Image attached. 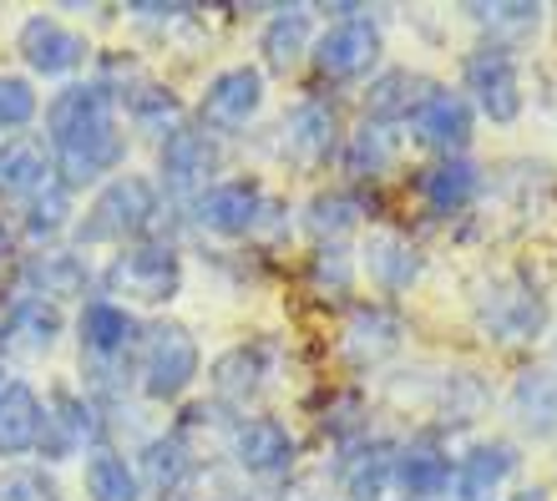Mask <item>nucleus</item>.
Listing matches in <instances>:
<instances>
[{
    "label": "nucleus",
    "instance_id": "nucleus-16",
    "mask_svg": "<svg viewBox=\"0 0 557 501\" xmlns=\"http://www.w3.org/2000/svg\"><path fill=\"white\" fill-rule=\"evenodd\" d=\"M76 329H82V350L91 354V360H117V354H127L137 345V320L127 304H117V299H91L87 310H82V320H76Z\"/></svg>",
    "mask_w": 557,
    "mask_h": 501
},
{
    "label": "nucleus",
    "instance_id": "nucleus-8",
    "mask_svg": "<svg viewBox=\"0 0 557 501\" xmlns=\"http://www.w3.org/2000/svg\"><path fill=\"white\" fill-rule=\"evenodd\" d=\"M264 213V188L253 177H228V183H213L193 198V218L203 234L219 238H244Z\"/></svg>",
    "mask_w": 557,
    "mask_h": 501
},
{
    "label": "nucleus",
    "instance_id": "nucleus-2",
    "mask_svg": "<svg viewBox=\"0 0 557 501\" xmlns=\"http://www.w3.org/2000/svg\"><path fill=\"white\" fill-rule=\"evenodd\" d=\"M158 213V188L143 173H117L91 198L87 218L76 223V243H127Z\"/></svg>",
    "mask_w": 557,
    "mask_h": 501
},
{
    "label": "nucleus",
    "instance_id": "nucleus-40",
    "mask_svg": "<svg viewBox=\"0 0 557 501\" xmlns=\"http://www.w3.org/2000/svg\"><path fill=\"white\" fill-rule=\"evenodd\" d=\"M133 15H147V21H177V15H188L193 5H147V0H137V5H127Z\"/></svg>",
    "mask_w": 557,
    "mask_h": 501
},
{
    "label": "nucleus",
    "instance_id": "nucleus-4",
    "mask_svg": "<svg viewBox=\"0 0 557 501\" xmlns=\"http://www.w3.org/2000/svg\"><path fill=\"white\" fill-rule=\"evenodd\" d=\"M198 365H203V350H198V339L188 335L183 325H158L147 329L143 339V390L147 400H177L198 380Z\"/></svg>",
    "mask_w": 557,
    "mask_h": 501
},
{
    "label": "nucleus",
    "instance_id": "nucleus-38",
    "mask_svg": "<svg viewBox=\"0 0 557 501\" xmlns=\"http://www.w3.org/2000/svg\"><path fill=\"white\" fill-rule=\"evenodd\" d=\"M360 223V203H355L350 192H324V198H314V208H309V228L314 234H345V228H355Z\"/></svg>",
    "mask_w": 557,
    "mask_h": 501
},
{
    "label": "nucleus",
    "instance_id": "nucleus-17",
    "mask_svg": "<svg viewBox=\"0 0 557 501\" xmlns=\"http://www.w3.org/2000/svg\"><path fill=\"white\" fill-rule=\"evenodd\" d=\"M91 436H97L91 405L82 396H72V390H57V396H51V405H46V426H41L36 451H41V456H51V461H66V456H76Z\"/></svg>",
    "mask_w": 557,
    "mask_h": 501
},
{
    "label": "nucleus",
    "instance_id": "nucleus-9",
    "mask_svg": "<svg viewBox=\"0 0 557 501\" xmlns=\"http://www.w3.org/2000/svg\"><path fill=\"white\" fill-rule=\"evenodd\" d=\"M381 57V30L370 26L366 15H345L314 41V66L335 82H350V76H366Z\"/></svg>",
    "mask_w": 557,
    "mask_h": 501
},
{
    "label": "nucleus",
    "instance_id": "nucleus-14",
    "mask_svg": "<svg viewBox=\"0 0 557 501\" xmlns=\"http://www.w3.org/2000/svg\"><path fill=\"white\" fill-rule=\"evenodd\" d=\"M87 284H91V268L66 249L30 253L26 264H21V299H46V304H57V299L87 295Z\"/></svg>",
    "mask_w": 557,
    "mask_h": 501
},
{
    "label": "nucleus",
    "instance_id": "nucleus-20",
    "mask_svg": "<svg viewBox=\"0 0 557 501\" xmlns=\"http://www.w3.org/2000/svg\"><path fill=\"white\" fill-rule=\"evenodd\" d=\"M512 472H517L512 446H502V441L476 446V451H467L461 466L451 472V491H456V501H492Z\"/></svg>",
    "mask_w": 557,
    "mask_h": 501
},
{
    "label": "nucleus",
    "instance_id": "nucleus-28",
    "mask_svg": "<svg viewBox=\"0 0 557 501\" xmlns=\"http://www.w3.org/2000/svg\"><path fill=\"white\" fill-rule=\"evenodd\" d=\"M512 411L532 436H557V375L553 370H528L517 380Z\"/></svg>",
    "mask_w": 557,
    "mask_h": 501
},
{
    "label": "nucleus",
    "instance_id": "nucleus-3",
    "mask_svg": "<svg viewBox=\"0 0 557 501\" xmlns=\"http://www.w3.org/2000/svg\"><path fill=\"white\" fill-rule=\"evenodd\" d=\"M107 289L137 304H168L183 289V259L168 243H127L107 264Z\"/></svg>",
    "mask_w": 557,
    "mask_h": 501
},
{
    "label": "nucleus",
    "instance_id": "nucleus-18",
    "mask_svg": "<svg viewBox=\"0 0 557 501\" xmlns=\"http://www.w3.org/2000/svg\"><path fill=\"white\" fill-rule=\"evenodd\" d=\"M46 426V405L26 380L0 385V456H26L36 451Z\"/></svg>",
    "mask_w": 557,
    "mask_h": 501
},
{
    "label": "nucleus",
    "instance_id": "nucleus-26",
    "mask_svg": "<svg viewBox=\"0 0 557 501\" xmlns=\"http://www.w3.org/2000/svg\"><path fill=\"white\" fill-rule=\"evenodd\" d=\"M366 268L381 289L396 295V289H411V284L421 279V253L396 234H375L370 238V249H366Z\"/></svg>",
    "mask_w": 557,
    "mask_h": 501
},
{
    "label": "nucleus",
    "instance_id": "nucleus-22",
    "mask_svg": "<svg viewBox=\"0 0 557 501\" xmlns=\"http://www.w3.org/2000/svg\"><path fill=\"white\" fill-rule=\"evenodd\" d=\"M476 192H482V173L467 158H446V163L421 173V198L431 213H461L476 203Z\"/></svg>",
    "mask_w": 557,
    "mask_h": 501
},
{
    "label": "nucleus",
    "instance_id": "nucleus-24",
    "mask_svg": "<svg viewBox=\"0 0 557 501\" xmlns=\"http://www.w3.org/2000/svg\"><path fill=\"white\" fill-rule=\"evenodd\" d=\"M396 481L411 501H436L451 491V461L436 446H411L396 456Z\"/></svg>",
    "mask_w": 557,
    "mask_h": 501
},
{
    "label": "nucleus",
    "instance_id": "nucleus-37",
    "mask_svg": "<svg viewBox=\"0 0 557 501\" xmlns=\"http://www.w3.org/2000/svg\"><path fill=\"white\" fill-rule=\"evenodd\" d=\"M385 163H391V137L381 127H360L350 137V148H345V167L355 177H375V173H385Z\"/></svg>",
    "mask_w": 557,
    "mask_h": 501
},
{
    "label": "nucleus",
    "instance_id": "nucleus-21",
    "mask_svg": "<svg viewBox=\"0 0 557 501\" xmlns=\"http://www.w3.org/2000/svg\"><path fill=\"white\" fill-rule=\"evenodd\" d=\"M51 148H46L41 137H26L15 133L0 142V192H21V198H30V192H41L46 183H51Z\"/></svg>",
    "mask_w": 557,
    "mask_h": 501
},
{
    "label": "nucleus",
    "instance_id": "nucleus-35",
    "mask_svg": "<svg viewBox=\"0 0 557 501\" xmlns=\"http://www.w3.org/2000/svg\"><path fill=\"white\" fill-rule=\"evenodd\" d=\"M177 97L162 87H137L133 97H127V117L137 122V127H152V133H173L177 127Z\"/></svg>",
    "mask_w": 557,
    "mask_h": 501
},
{
    "label": "nucleus",
    "instance_id": "nucleus-27",
    "mask_svg": "<svg viewBox=\"0 0 557 501\" xmlns=\"http://www.w3.org/2000/svg\"><path fill=\"white\" fill-rule=\"evenodd\" d=\"M431 91V82L416 72H385L381 82H370L366 91V112L370 122L381 127V122H400V117H411L416 107H421V97Z\"/></svg>",
    "mask_w": 557,
    "mask_h": 501
},
{
    "label": "nucleus",
    "instance_id": "nucleus-25",
    "mask_svg": "<svg viewBox=\"0 0 557 501\" xmlns=\"http://www.w3.org/2000/svg\"><path fill=\"white\" fill-rule=\"evenodd\" d=\"M284 137H289V152L305 158V163H324L335 152V112L320 102H299L284 117Z\"/></svg>",
    "mask_w": 557,
    "mask_h": 501
},
{
    "label": "nucleus",
    "instance_id": "nucleus-7",
    "mask_svg": "<svg viewBox=\"0 0 557 501\" xmlns=\"http://www.w3.org/2000/svg\"><path fill=\"white\" fill-rule=\"evenodd\" d=\"M15 51L36 76H66L87 61V36H76L57 15H26L15 30Z\"/></svg>",
    "mask_w": 557,
    "mask_h": 501
},
{
    "label": "nucleus",
    "instance_id": "nucleus-12",
    "mask_svg": "<svg viewBox=\"0 0 557 501\" xmlns=\"http://www.w3.org/2000/svg\"><path fill=\"white\" fill-rule=\"evenodd\" d=\"M406 122H411V133H416V142H421V148L461 152L471 142V102L461 97V91L431 87L421 97V107H416Z\"/></svg>",
    "mask_w": 557,
    "mask_h": 501
},
{
    "label": "nucleus",
    "instance_id": "nucleus-41",
    "mask_svg": "<svg viewBox=\"0 0 557 501\" xmlns=\"http://www.w3.org/2000/svg\"><path fill=\"white\" fill-rule=\"evenodd\" d=\"M5 253H11V234H5V223H0V264H5Z\"/></svg>",
    "mask_w": 557,
    "mask_h": 501
},
{
    "label": "nucleus",
    "instance_id": "nucleus-15",
    "mask_svg": "<svg viewBox=\"0 0 557 501\" xmlns=\"http://www.w3.org/2000/svg\"><path fill=\"white\" fill-rule=\"evenodd\" d=\"M208 173H219V142L203 127H183L177 122L173 133L162 137V177L188 192V188H203Z\"/></svg>",
    "mask_w": 557,
    "mask_h": 501
},
{
    "label": "nucleus",
    "instance_id": "nucleus-11",
    "mask_svg": "<svg viewBox=\"0 0 557 501\" xmlns=\"http://www.w3.org/2000/svg\"><path fill=\"white\" fill-rule=\"evenodd\" d=\"M228 451H234V461L244 466L249 476H284L294 466V436L284 421H274V415H244L234 426V436H228Z\"/></svg>",
    "mask_w": 557,
    "mask_h": 501
},
{
    "label": "nucleus",
    "instance_id": "nucleus-31",
    "mask_svg": "<svg viewBox=\"0 0 557 501\" xmlns=\"http://www.w3.org/2000/svg\"><path fill=\"white\" fill-rule=\"evenodd\" d=\"M72 223V188H61V183H46L41 192H30L26 198V238H57L61 228Z\"/></svg>",
    "mask_w": 557,
    "mask_h": 501
},
{
    "label": "nucleus",
    "instance_id": "nucleus-33",
    "mask_svg": "<svg viewBox=\"0 0 557 501\" xmlns=\"http://www.w3.org/2000/svg\"><path fill=\"white\" fill-rule=\"evenodd\" d=\"M471 21L486 26L492 36H532V30L543 26V5H528V0H502V5H467Z\"/></svg>",
    "mask_w": 557,
    "mask_h": 501
},
{
    "label": "nucleus",
    "instance_id": "nucleus-43",
    "mask_svg": "<svg viewBox=\"0 0 557 501\" xmlns=\"http://www.w3.org/2000/svg\"><path fill=\"white\" fill-rule=\"evenodd\" d=\"M0 385H5V365H0Z\"/></svg>",
    "mask_w": 557,
    "mask_h": 501
},
{
    "label": "nucleus",
    "instance_id": "nucleus-42",
    "mask_svg": "<svg viewBox=\"0 0 557 501\" xmlns=\"http://www.w3.org/2000/svg\"><path fill=\"white\" fill-rule=\"evenodd\" d=\"M512 501H547V491H517Z\"/></svg>",
    "mask_w": 557,
    "mask_h": 501
},
{
    "label": "nucleus",
    "instance_id": "nucleus-23",
    "mask_svg": "<svg viewBox=\"0 0 557 501\" xmlns=\"http://www.w3.org/2000/svg\"><path fill=\"white\" fill-rule=\"evenodd\" d=\"M259 51H264L269 72H294L309 51V11L305 5H284V11L269 15L264 36H259Z\"/></svg>",
    "mask_w": 557,
    "mask_h": 501
},
{
    "label": "nucleus",
    "instance_id": "nucleus-30",
    "mask_svg": "<svg viewBox=\"0 0 557 501\" xmlns=\"http://www.w3.org/2000/svg\"><path fill=\"white\" fill-rule=\"evenodd\" d=\"M183 476H188V451L177 436H158V441L143 446V466H137V481L152 491H177L183 487Z\"/></svg>",
    "mask_w": 557,
    "mask_h": 501
},
{
    "label": "nucleus",
    "instance_id": "nucleus-29",
    "mask_svg": "<svg viewBox=\"0 0 557 501\" xmlns=\"http://www.w3.org/2000/svg\"><path fill=\"white\" fill-rule=\"evenodd\" d=\"M87 497L91 501H143V481L137 466L117 451H91L87 456Z\"/></svg>",
    "mask_w": 557,
    "mask_h": 501
},
{
    "label": "nucleus",
    "instance_id": "nucleus-32",
    "mask_svg": "<svg viewBox=\"0 0 557 501\" xmlns=\"http://www.w3.org/2000/svg\"><path fill=\"white\" fill-rule=\"evenodd\" d=\"M345 345H350L360 360H381L385 350H396L400 345V320L396 314H385V310H355Z\"/></svg>",
    "mask_w": 557,
    "mask_h": 501
},
{
    "label": "nucleus",
    "instance_id": "nucleus-36",
    "mask_svg": "<svg viewBox=\"0 0 557 501\" xmlns=\"http://www.w3.org/2000/svg\"><path fill=\"white\" fill-rule=\"evenodd\" d=\"M259 370H264L259 350H234V354H223V360H219L213 385H219L228 400H244L249 390H259Z\"/></svg>",
    "mask_w": 557,
    "mask_h": 501
},
{
    "label": "nucleus",
    "instance_id": "nucleus-13",
    "mask_svg": "<svg viewBox=\"0 0 557 501\" xmlns=\"http://www.w3.org/2000/svg\"><path fill=\"white\" fill-rule=\"evenodd\" d=\"M66 335V320H61L57 304H46V299H15L5 320H0V350L5 354H51L57 350V339Z\"/></svg>",
    "mask_w": 557,
    "mask_h": 501
},
{
    "label": "nucleus",
    "instance_id": "nucleus-5",
    "mask_svg": "<svg viewBox=\"0 0 557 501\" xmlns=\"http://www.w3.org/2000/svg\"><path fill=\"white\" fill-rule=\"evenodd\" d=\"M476 320L492 339L502 345H522V339H537L547 325V299L532 289L528 279H497L476 304Z\"/></svg>",
    "mask_w": 557,
    "mask_h": 501
},
{
    "label": "nucleus",
    "instance_id": "nucleus-19",
    "mask_svg": "<svg viewBox=\"0 0 557 501\" xmlns=\"http://www.w3.org/2000/svg\"><path fill=\"white\" fill-rule=\"evenodd\" d=\"M396 481V446L391 441H360L339 456V487L350 501H381Z\"/></svg>",
    "mask_w": 557,
    "mask_h": 501
},
{
    "label": "nucleus",
    "instance_id": "nucleus-10",
    "mask_svg": "<svg viewBox=\"0 0 557 501\" xmlns=\"http://www.w3.org/2000/svg\"><path fill=\"white\" fill-rule=\"evenodd\" d=\"M264 107V72L259 66H223L203 87V122L208 127H249Z\"/></svg>",
    "mask_w": 557,
    "mask_h": 501
},
{
    "label": "nucleus",
    "instance_id": "nucleus-34",
    "mask_svg": "<svg viewBox=\"0 0 557 501\" xmlns=\"http://www.w3.org/2000/svg\"><path fill=\"white\" fill-rule=\"evenodd\" d=\"M36 112H41V102H36V87L26 76H0V133L15 137L21 127L36 122Z\"/></svg>",
    "mask_w": 557,
    "mask_h": 501
},
{
    "label": "nucleus",
    "instance_id": "nucleus-1",
    "mask_svg": "<svg viewBox=\"0 0 557 501\" xmlns=\"http://www.w3.org/2000/svg\"><path fill=\"white\" fill-rule=\"evenodd\" d=\"M46 142L61 188L102 183L127 163V133L117 117V91L107 82H72L46 102Z\"/></svg>",
    "mask_w": 557,
    "mask_h": 501
},
{
    "label": "nucleus",
    "instance_id": "nucleus-39",
    "mask_svg": "<svg viewBox=\"0 0 557 501\" xmlns=\"http://www.w3.org/2000/svg\"><path fill=\"white\" fill-rule=\"evenodd\" d=\"M0 501H61V487L46 472H11L0 476Z\"/></svg>",
    "mask_w": 557,
    "mask_h": 501
},
{
    "label": "nucleus",
    "instance_id": "nucleus-6",
    "mask_svg": "<svg viewBox=\"0 0 557 501\" xmlns=\"http://www.w3.org/2000/svg\"><path fill=\"white\" fill-rule=\"evenodd\" d=\"M467 91L492 122L522 117V76H517V61L497 41L467 57Z\"/></svg>",
    "mask_w": 557,
    "mask_h": 501
}]
</instances>
